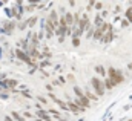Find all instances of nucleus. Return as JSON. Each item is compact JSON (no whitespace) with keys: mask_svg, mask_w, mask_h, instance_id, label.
I'll list each match as a JSON object with an SVG mask.
<instances>
[{"mask_svg":"<svg viewBox=\"0 0 132 121\" xmlns=\"http://www.w3.org/2000/svg\"><path fill=\"white\" fill-rule=\"evenodd\" d=\"M108 78H111L115 86H118V84H121V83L125 81V77H123L121 71H118V69H115V67H109V69H108Z\"/></svg>","mask_w":132,"mask_h":121,"instance_id":"nucleus-1","label":"nucleus"},{"mask_svg":"<svg viewBox=\"0 0 132 121\" xmlns=\"http://www.w3.org/2000/svg\"><path fill=\"white\" fill-rule=\"evenodd\" d=\"M91 86L94 88L97 97H103L104 95V84H103V81L100 80L98 77H92L91 78Z\"/></svg>","mask_w":132,"mask_h":121,"instance_id":"nucleus-2","label":"nucleus"},{"mask_svg":"<svg viewBox=\"0 0 132 121\" xmlns=\"http://www.w3.org/2000/svg\"><path fill=\"white\" fill-rule=\"evenodd\" d=\"M14 55L19 58V60L25 61L26 64H34V66H37V63H34L32 58H29L31 55L28 54V52H25V51H22V49H15V52H14Z\"/></svg>","mask_w":132,"mask_h":121,"instance_id":"nucleus-3","label":"nucleus"},{"mask_svg":"<svg viewBox=\"0 0 132 121\" xmlns=\"http://www.w3.org/2000/svg\"><path fill=\"white\" fill-rule=\"evenodd\" d=\"M45 29H46V31H45V32H46V38L49 40V38H51V37L55 34V29H57V26H55V25H54V23H52V22L48 19V20L45 22Z\"/></svg>","mask_w":132,"mask_h":121,"instance_id":"nucleus-4","label":"nucleus"},{"mask_svg":"<svg viewBox=\"0 0 132 121\" xmlns=\"http://www.w3.org/2000/svg\"><path fill=\"white\" fill-rule=\"evenodd\" d=\"M89 26H91V23H89V15H88V14H83L81 19H80V23H78V29L85 32V31H88Z\"/></svg>","mask_w":132,"mask_h":121,"instance_id":"nucleus-5","label":"nucleus"},{"mask_svg":"<svg viewBox=\"0 0 132 121\" xmlns=\"http://www.w3.org/2000/svg\"><path fill=\"white\" fill-rule=\"evenodd\" d=\"M14 28H15V20H12V22H8L3 28H2V32H5L6 35H9L12 31H14Z\"/></svg>","mask_w":132,"mask_h":121,"instance_id":"nucleus-6","label":"nucleus"},{"mask_svg":"<svg viewBox=\"0 0 132 121\" xmlns=\"http://www.w3.org/2000/svg\"><path fill=\"white\" fill-rule=\"evenodd\" d=\"M68 107H69V110H71L72 114H80V112H83V110H85V109L78 107V106H77V104H75L74 101H71V100L68 101Z\"/></svg>","mask_w":132,"mask_h":121,"instance_id":"nucleus-7","label":"nucleus"},{"mask_svg":"<svg viewBox=\"0 0 132 121\" xmlns=\"http://www.w3.org/2000/svg\"><path fill=\"white\" fill-rule=\"evenodd\" d=\"M48 19H49V20H51V22L59 28V20H60V19H59V15H57V11H55V9H52V11H51V14H49V17H48Z\"/></svg>","mask_w":132,"mask_h":121,"instance_id":"nucleus-8","label":"nucleus"},{"mask_svg":"<svg viewBox=\"0 0 132 121\" xmlns=\"http://www.w3.org/2000/svg\"><path fill=\"white\" fill-rule=\"evenodd\" d=\"M112 38H114V29L111 28V29L104 34V37H103L101 41H103V43H109V41H112Z\"/></svg>","mask_w":132,"mask_h":121,"instance_id":"nucleus-9","label":"nucleus"},{"mask_svg":"<svg viewBox=\"0 0 132 121\" xmlns=\"http://www.w3.org/2000/svg\"><path fill=\"white\" fill-rule=\"evenodd\" d=\"M65 20H66V23H68V26H69V28H72V26H74V15H72L71 12H66V14H65Z\"/></svg>","mask_w":132,"mask_h":121,"instance_id":"nucleus-10","label":"nucleus"},{"mask_svg":"<svg viewBox=\"0 0 132 121\" xmlns=\"http://www.w3.org/2000/svg\"><path fill=\"white\" fill-rule=\"evenodd\" d=\"M94 71H95V74H97V75H101V77H104V75L108 74V71H106V69H104V67H103L101 64H97Z\"/></svg>","mask_w":132,"mask_h":121,"instance_id":"nucleus-11","label":"nucleus"},{"mask_svg":"<svg viewBox=\"0 0 132 121\" xmlns=\"http://www.w3.org/2000/svg\"><path fill=\"white\" fill-rule=\"evenodd\" d=\"M103 37H104V32L100 29V28H95V32H94V40H103Z\"/></svg>","mask_w":132,"mask_h":121,"instance_id":"nucleus-12","label":"nucleus"},{"mask_svg":"<svg viewBox=\"0 0 132 121\" xmlns=\"http://www.w3.org/2000/svg\"><path fill=\"white\" fill-rule=\"evenodd\" d=\"M103 84H104V89H109V91L115 88V84H114V81H112L111 78H106V80L103 81Z\"/></svg>","mask_w":132,"mask_h":121,"instance_id":"nucleus-13","label":"nucleus"},{"mask_svg":"<svg viewBox=\"0 0 132 121\" xmlns=\"http://www.w3.org/2000/svg\"><path fill=\"white\" fill-rule=\"evenodd\" d=\"M103 23H104V22H103V19H101V15H97V17L94 19V26H95V28H100V26H101Z\"/></svg>","mask_w":132,"mask_h":121,"instance_id":"nucleus-14","label":"nucleus"},{"mask_svg":"<svg viewBox=\"0 0 132 121\" xmlns=\"http://www.w3.org/2000/svg\"><path fill=\"white\" fill-rule=\"evenodd\" d=\"M85 95L88 97V100H89V101H91V100H92V101H97V100H98V97H97V95H94L91 91H86V92H85Z\"/></svg>","mask_w":132,"mask_h":121,"instance_id":"nucleus-15","label":"nucleus"},{"mask_svg":"<svg viewBox=\"0 0 132 121\" xmlns=\"http://www.w3.org/2000/svg\"><path fill=\"white\" fill-rule=\"evenodd\" d=\"M11 117H14L17 121H25L23 115H20V114H19V112H15V110H11Z\"/></svg>","mask_w":132,"mask_h":121,"instance_id":"nucleus-16","label":"nucleus"},{"mask_svg":"<svg viewBox=\"0 0 132 121\" xmlns=\"http://www.w3.org/2000/svg\"><path fill=\"white\" fill-rule=\"evenodd\" d=\"M74 92H75V95H77V98H81V97H85V93L83 91L78 88V86H74Z\"/></svg>","mask_w":132,"mask_h":121,"instance_id":"nucleus-17","label":"nucleus"},{"mask_svg":"<svg viewBox=\"0 0 132 121\" xmlns=\"http://www.w3.org/2000/svg\"><path fill=\"white\" fill-rule=\"evenodd\" d=\"M94 32H95V28H94V26H89V28H88V31H86V37H88V38L94 37Z\"/></svg>","mask_w":132,"mask_h":121,"instance_id":"nucleus-18","label":"nucleus"},{"mask_svg":"<svg viewBox=\"0 0 132 121\" xmlns=\"http://www.w3.org/2000/svg\"><path fill=\"white\" fill-rule=\"evenodd\" d=\"M65 83H66V80L63 78V77H59V78H57V80L54 81V84H55V86H59V84H60V86H63Z\"/></svg>","mask_w":132,"mask_h":121,"instance_id":"nucleus-19","label":"nucleus"},{"mask_svg":"<svg viewBox=\"0 0 132 121\" xmlns=\"http://www.w3.org/2000/svg\"><path fill=\"white\" fill-rule=\"evenodd\" d=\"M35 23H37V17H31V19L26 22V26H34Z\"/></svg>","mask_w":132,"mask_h":121,"instance_id":"nucleus-20","label":"nucleus"},{"mask_svg":"<svg viewBox=\"0 0 132 121\" xmlns=\"http://www.w3.org/2000/svg\"><path fill=\"white\" fill-rule=\"evenodd\" d=\"M37 100L42 103V106H48V100H46V98H43V97H40V95H38V97H37Z\"/></svg>","mask_w":132,"mask_h":121,"instance_id":"nucleus-21","label":"nucleus"},{"mask_svg":"<svg viewBox=\"0 0 132 121\" xmlns=\"http://www.w3.org/2000/svg\"><path fill=\"white\" fill-rule=\"evenodd\" d=\"M72 45L77 48V46H80V38H77V37H72Z\"/></svg>","mask_w":132,"mask_h":121,"instance_id":"nucleus-22","label":"nucleus"},{"mask_svg":"<svg viewBox=\"0 0 132 121\" xmlns=\"http://www.w3.org/2000/svg\"><path fill=\"white\" fill-rule=\"evenodd\" d=\"M23 117H26V118H32V120H35V117H34V115H31L29 112H23Z\"/></svg>","mask_w":132,"mask_h":121,"instance_id":"nucleus-23","label":"nucleus"},{"mask_svg":"<svg viewBox=\"0 0 132 121\" xmlns=\"http://www.w3.org/2000/svg\"><path fill=\"white\" fill-rule=\"evenodd\" d=\"M95 9H97V11H100V9H103V3H100V2H97V3H95Z\"/></svg>","mask_w":132,"mask_h":121,"instance_id":"nucleus-24","label":"nucleus"},{"mask_svg":"<svg viewBox=\"0 0 132 121\" xmlns=\"http://www.w3.org/2000/svg\"><path fill=\"white\" fill-rule=\"evenodd\" d=\"M22 95H23L25 98H32V95H31V93H29L28 91H26V92H22Z\"/></svg>","mask_w":132,"mask_h":121,"instance_id":"nucleus-25","label":"nucleus"},{"mask_svg":"<svg viewBox=\"0 0 132 121\" xmlns=\"http://www.w3.org/2000/svg\"><path fill=\"white\" fill-rule=\"evenodd\" d=\"M68 80H69L71 83H74V81H75V77H74L72 74H69V75H68Z\"/></svg>","mask_w":132,"mask_h":121,"instance_id":"nucleus-26","label":"nucleus"},{"mask_svg":"<svg viewBox=\"0 0 132 121\" xmlns=\"http://www.w3.org/2000/svg\"><path fill=\"white\" fill-rule=\"evenodd\" d=\"M128 25H129V22H126V20H123V22H121V26H123V28H126Z\"/></svg>","mask_w":132,"mask_h":121,"instance_id":"nucleus-27","label":"nucleus"},{"mask_svg":"<svg viewBox=\"0 0 132 121\" xmlns=\"http://www.w3.org/2000/svg\"><path fill=\"white\" fill-rule=\"evenodd\" d=\"M3 121H14V120L11 118V115H6V117H5V120H3Z\"/></svg>","mask_w":132,"mask_h":121,"instance_id":"nucleus-28","label":"nucleus"},{"mask_svg":"<svg viewBox=\"0 0 132 121\" xmlns=\"http://www.w3.org/2000/svg\"><path fill=\"white\" fill-rule=\"evenodd\" d=\"M48 64H49V61H43V63H42V66H40V67H45V66H48Z\"/></svg>","mask_w":132,"mask_h":121,"instance_id":"nucleus-29","label":"nucleus"},{"mask_svg":"<svg viewBox=\"0 0 132 121\" xmlns=\"http://www.w3.org/2000/svg\"><path fill=\"white\" fill-rule=\"evenodd\" d=\"M0 98H3V100H6V98H8V95H6V93H2V95H0Z\"/></svg>","mask_w":132,"mask_h":121,"instance_id":"nucleus-30","label":"nucleus"},{"mask_svg":"<svg viewBox=\"0 0 132 121\" xmlns=\"http://www.w3.org/2000/svg\"><path fill=\"white\" fill-rule=\"evenodd\" d=\"M128 69H131V71H132V61L129 63V64H128Z\"/></svg>","mask_w":132,"mask_h":121,"instance_id":"nucleus-31","label":"nucleus"},{"mask_svg":"<svg viewBox=\"0 0 132 121\" xmlns=\"http://www.w3.org/2000/svg\"><path fill=\"white\" fill-rule=\"evenodd\" d=\"M2 52H3V51H2V48H0V58H2Z\"/></svg>","mask_w":132,"mask_h":121,"instance_id":"nucleus-32","label":"nucleus"},{"mask_svg":"<svg viewBox=\"0 0 132 121\" xmlns=\"http://www.w3.org/2000/svg\"><path fill=\"white\" fill-rule=\"evenodd\" d=\"M59 121H68V120H63V118H60V120H59Z\"/></svg>","mask_w":132,"mask_h":121,"instance_id":"nucleus-33","label":"nucleus"},{"mask_svg":"<svg viewBox=\"0 0 132 121\" xmlns=\"http://www.w3.org/2000/svg\"><path fill=\"white\" fill-rule=\"evenodd\" d=\"M129 121H132V120H129Z\"/></svg>","mask_w":132,"mask_h":121,"instance_id":"nucleus-34","label":"nucleus"}]
</instances>
